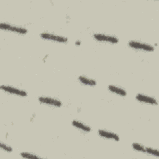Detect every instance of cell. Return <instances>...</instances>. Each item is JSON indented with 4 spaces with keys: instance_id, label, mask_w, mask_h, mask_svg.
I'll return each instance as SVG.
<instances>
[{
    "instance_id": "3",
    "label": "cell",
    "mask_w": 159,
    "mask_h": 159,
    "mask_svg": "<svg viewBox=\"0 0 159 159\" xmlns=\"http://www.w3.org/2000/svg\"><path fill=\"white\" fill-rule=\"evenodd\" d=\"M0 88L2 91L9 94H12L22 96V97H25L27 96V93L25 91L16 87L12 86L2 84L0 86Z\"/></svg>"
},
{
    "instance_id": "12",
    "label": "cell",
    "mask_w": 159,
    "mask_h": 159,
    "mask_svg": "<svg viewBox=\"0 0 159 159\" xmlns=\"http://www.w3.org/2000/svg\"><path fill=\"white\" fill-rule=\"evenodd\" d=\"M20 155L23 157V158H40L41 157L37 155L36 154L32 153H30V152H21L20 153Z\"/></svg>"
},
{
    "instance_id": "9",
    "label": "cell",
    "mask_w": 159,
    "mask_h": 159,
    "mask_svg": "<svg viewBox=\"0 0 159 159\" xmlns=\"http://www.w3.org/2000/svg\"><path fill=\"white\" fill-rule=\"evenodd\" d=\"M107 88L111 93L116 94L117 95L121 96H125L127 95L126 90L120 86H116L114 84H110L107 86Z\"/></svg>"
},
{
    "instance_id": "11",
    "label": "cell",
    "mask_w": 159,
    "mask_h": 159,
    "mask_svg": "<svg viewBox=\"0 0 159 159\" xmlns=\"http://www.w3.org/2000/svg\"><path fill=\"white\" fill-rule=\"evenodd\" d=\"M78 80L81 83L87 86H96L97 84V82L94 79L89 78L86 76H83V75L79 76L78 78Z\"/></svg>"
},
{
    "instance_id": "14",
    "label": "cell",
    "mask_w": 159,
    "mask_h": 159,
    "mask_svg": "<svg viewBox=\"0 0 159 159\" xmlns=\"http://www.w3.org/2000/svg\"><path fill=\"white\" fill-rule=\"evenodd\" d=\"M145 153L152 155L153 156L158 157H159V152L158 149L156 148H153L152 147H145Z\"/></svg>"
},
{
    "instance_id": "7",
    "label": "cell",
    "mask_w": 159,
    "mask_h": 159,
    "mask_svg": "<svg viewBox=\"0 0 159 159\" xmlns=\"http://www.w3.org/2000/svg\"><path fill=\"white\" fill-rule=\"evenodd\" d=\"M135 98L137 101L143 103H147V104H153V105L158 104V101L155 98L148 96V95H145L143 94H140V93L137 94L135 96Z\"/></svg>"
},
{
    "instance_id": "13",
    "label": "cell",
    "mask_w": 159,
    "mask_h": 159,
    "mask_svg": "<svg viewBox=\"0 0 159 159\" xmlns=\"http://www.w3.org/2000/svg\"><path fill=\"white\" fill-rule=\"evenodd\" d=\"M132 147L136 151L145 153V147H144L143 145L140 144L139 143H133L132 144Z\"/></svg>"
},
{
    "instance_id": "5",
    "label": "cell",
    "mask_w": 159,
    "mask_h": 159,
    "mask_svg": "<svg viewBox=\"0 0 159 159\" xmlns=\"http://www.w3.org/2000/svg\"><path fill=\"white\" fill-rule=\"evenodd\" d=\"M38 100L40 102L47 104L48 106L53 107H61L62 106V102L58 99L49 97V96H40L38 98Z\"/></svg>"
},
{
    "instance_id": "8",
    "label": "cell",
    "mask_w": 159,
    "mask_h": 159,
    "mask_svg": "<svg viewBox=\"0 0 159 159\" xmlns=\"http://www.w3.org/2000/svg\"><path fill=\"white\" fill-rule=\"evenodd\" d=\"M98 134L99 136H101L102 138L104 139H111L114 141H119L120 138L119 135L112 132L104 130V129H99L98 131Z\"/></svg>"
},
{
    "instance_id": "15",
    "label": "cell",
    "mask_w": 159,
    "mask_h": 159,
    "mask_svg": "<svg viewBox=\"0 0 159 159\" xmlns=\"http://www.w3.org/2000/svg\"><path fill=\"white\" fill-rule=\"evenodd\" d=\"M0 148L2 150L7 152H12V148L11 146H9L2 142H0Z\"/></svg>"
},
{
    "instance_id": "10",
    "label": "cell",
    "mask_w": 159,
    "mask_h": 159,
    "mask_svg": "<svg viewBox=\"0 0 159 159\" xmlns=\"http://www.w3.org/2000/svg\"><path fill=\"white\" fill-rule=\"evenodd\" d=\"M71 124L75 127H76L78 129H80L82 131H84L86 132H89L91 131V128L89 125L85 124L84 123H83L81 121H79L77 120H73L71 122Z\"/></svg>"
},
{
    "instance_id": "2",
    "label": "cell",
    "mask_w": 159,
    "mask_h": 159,
    "mask_svg": "<svg viewBox=\"0 0 159 159\" xmlns=\"http://www.w3.org/2000/svg\"><path fill=\"white\" fill-rule=\"evenodd\" d=\"M0 29L5 30L11 31L20 34H25L27 33L28 30L26 28L22 27L21 26H18L16 25H12L7 22H1Z\"/></svg>"
},
{
    "instance_id": "1",
    "label": "cell",
    "mask_w": 159,
    "mask_h": 159,
    "mask_svg": "<svg viewBox=\"0 0 159 159\" xmlns=\"http://www.w3.org/2000/svg\"><path fill=\"white\" fill-rule=\"evenodd\" d=\"M128 45L132 48L147 52H153L155 50V47L153 45L140 41L130 40L128 42Z\"/></svg>"
},
{
    "instance_id": "6",
    "label": "cell",
    "mask_w": 159,
    "mask_h": 159,
    "mask_svg": "<svg viewBox=\"0 0 159 159\" xmlns=\"http://www.w3.org/2000/svg\"><path fill=\"white\" fill-rule=\"evenodd\" d=\"M93 37L96 40L101 42H109L112 43H117L119 42V39L117 37L114 35L104 34H101V33L94 34Z\"/></svg>"
},
{
    "instance_id": "4",
    "label": "cell",
    "mask_w": 159,
    "mask_h": 159,
    "mask_svg": "<svg viewBox=\"0 0 159 159\" xmlns=\"http://www.w3.org/2000/svg\"><path fill=\"white\" fill-rule=\"evenodd\" d=\"M40 35L42 39L52 40V41H54V42H57L66 43L68 40V38L65 37V36L55 34H53V33L42 32V33L40 34Z\"/></svg>"
}]
</instances>
